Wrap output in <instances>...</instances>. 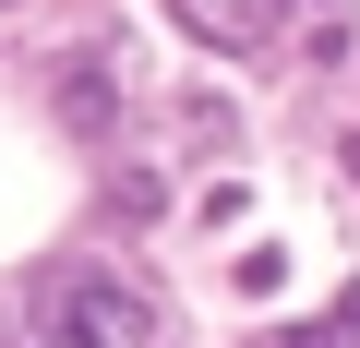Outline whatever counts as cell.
I'll use <instances>...</instances> for the list:
<instances>
[{"label": "cell", "instance_id": "2", "mask_svg": "<svg viewBox=\"0 0 360 348\" xmlns=\"http://www.w3.org/2000/svg\"><path fill=\"white\" fill-rule=\"evenodd\" d=\"M264 13H276V0H180V25L217 37V49H252V37H264Z\"/></svg>", "mask_w": 360, "mask_h": 348}, {"label": "cell", "instance_id": "1", "mask_svg": "<svg viewBox=\"0 0 360 348\" xmlns=\"http://www.w3.org/2000/svg\"><path fill=\"white\" fill-rule=\"evenodd\" d=\"M156 336H168L156 288H132L120 264H60L25 300V336L13 348H156Z\"/></svg>", "mask_w": 360, "mask_h": 348}, {"label": "cell", "instance_id": "3", "mask_svg": "<svg viewBox=\"0 0 360 348\" xmlns=\"http://www.w3.org/2000/svg\"><path fill=\"white\" fill-rule=\"evenodd\" d=\"M276 348H360V288H336V312L324 324H288Z\"/></svg>", "mask_w": 360, "mask_h": 348}]
</instances>
